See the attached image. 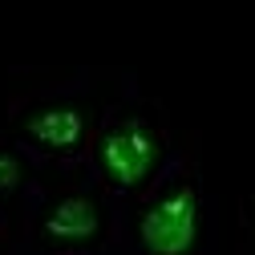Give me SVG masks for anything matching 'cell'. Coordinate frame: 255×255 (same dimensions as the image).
I'll list each match as a JSON object with an SVG mask.
<instances>
[{"label":"cell","mask_w":255,"mask_h":255,"mask_svg":"<svg viewBox=\"0 0 255 255\" xmlns=\"http://www.w3.org/2000/svg\"><path fill=\"white\" fill-rule=\"evenodd\" d=\"M45 170H49L45 162H37L8 134H0V207H4V215L16 227H24V211L37 199V190L45 182Z\"/></svg>","instance_id":"5b68a950"},{"label":"cell","mask_w":255,"mask_h":255,"mask_svg":"<svg viewBox=\"0 0 255 255\" xmlns=\"http://www.w3.org/2000/svg\"><path fill=\"white\" fill-rule=\"evenodd\" d=\"M215 199L195 146H182L170 170L146 195L122 207V255H211Z\"/></svg>","instance_id":"3957f363"},{"label":"cell","mask_w":255,"mask_h":255,"mask_svg":"<svg viewBox=\"0 0 255 255\" xmlns=\"http://www.w3.org/2000/svg\"><path fill=\"white\" fill-rule=\"evenodd\" d=\"M178 150H182V142L174 134L162 102H154L138 81H130V89L102 118L85 166L126 207L138 195H146L170 170Z\"/></svg>","instance_id":"277c9868"},{"label":"cell","mask_w":255,"mask_h":255,"mask_svg":"<svg viewBox=\"0 0 255 255\" xmlns=\"http://www.w3.org/2000/svg\"><path fill=\"white\" fill-rule=\"evenodd\" d=\"M130 81L134 77L122 69L93 65L45 73L37 85H24L8 98L0 134H8L45 166H85L102 118L130 89Z\"/></svg>","instance_id":"6da1fadb"},{"label":"cell","mask_w":255,"mask_h":255,"mask_svg":"<svg viewBox=\"0 0 255 255\" xmlns=\"http://www.w3.org/2000/svg\"><path fill=\"white\" fill-rule=\"evenodd\" d=\"M0 255H20V227L0 207Z\"/></svg>","instance_id":"8992f818"},{"label":"cell","mask_w":255,"mask_h":255,"mask_svg":"<svg viewBox=\"0 0 255 255\" xmlns=\"http://www.w3.org/2000/svg\"><path fill=\"white\" fill-rule=\"evenodd\" d=\"M20 255H122V203L89 166H49L24 211Z\"/></svg>","instance_id":"7a4b0ae2"},{"label":"cell","mask_w":255,"mask_h":255,"mask_svg":"<svg viewBox=\"0 0 255 255\" xmlns=\"http://www.w3.org/2000/svg\"><path fill=\"white\" fill-rule=\"evenodd\" d=\"M243 227H247V247H251V255H255V195H251V203H247V219H243Z\"/></svg>","instance_id":"52a82bcc"}]
</instances>
